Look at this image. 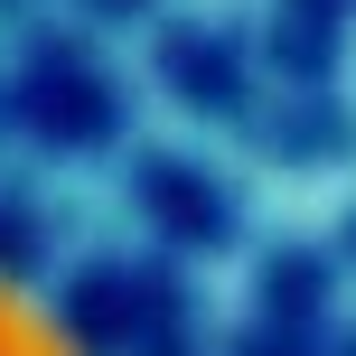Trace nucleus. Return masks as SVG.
Instances as JSON below:
<instances>
[{
	"instance_id": "1",
	"label": "nucleus",
	"mask_w": 356,
	"mask_h": 356,
	"mask_svg": "<svg viewBox=\"0 0 356 356\" xmlns=\"http://www.w3.org/2000/svg\"><path fill=\"white\" fill-rule=\"evenodd\" d=\"M0 356H66V347H56V338H47V328H38V319H29V309H19V300H10V291H0Z\"/></svg>"
}]
</instances>
